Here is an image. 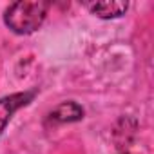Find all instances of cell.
Instances as JSON below:
<instances>
[{
  "mask_svg": "<svg viewBox=\"0 0 154 154\" xmlns=\"http://www.w3.org/2000/svg\"><path fill=\"white\" fill-rule=\"evenodd\" d=\"M49 4L47 2H15L6 9L4 20L9 29L18 35H29L36 31L45 20Z\"/></svg>",
  "mask_w": 154,
  "mask_h": 154,
  "instance_id": "obj_1",
  "label": "cell"
},
{
  "mask_svg": "<svg viewBox=\"0 0 154 154\" xmlns=\"http://www.w3.org/2000/svg\"><path fill=\"white\" fill-rule=\"evenodd\" d=\"M35 93H17L11 96H4L0 98V134L6 129L8 122L11 120V116L24 105H27L33 100Z\"/></svg>",
  "mask_w": 154,
  "mask_h": 154,
  "instance_id": "obj_2",
  "label": "cell"
},
{
  "mask_svg": "<svg viewBox=\"0 0 154 154\" xmlns=\"http://www.w3.org/2000/svg\"><path fill=\"white\" fill-rule=\"evenodd\" d=\"M85 6L93 15L100 18H118L129 8L127 2H87Z\"/></svg>",
  "mask_w": 154,
  "mask_h": 154,
  "instance_id": "obj_3",
  "label": "cell"
},
{
  "mask_svg": "<svg viewBox=\"0 0 154 154\" xmlns=\"http://www.w3.org/2000/svg\"><path fill=\"white\" fill-rule=\"evenodd\" d=\"M84 118V109L74 103V102H65L62 105H58L51 114H49V120L51 122H76V120H82Z\"/></svg>",
  "mask_w": 154,
  "mask_h": 154,
  "instance_id": "obj_4",
  "label": "cell"
}]
</instances>
